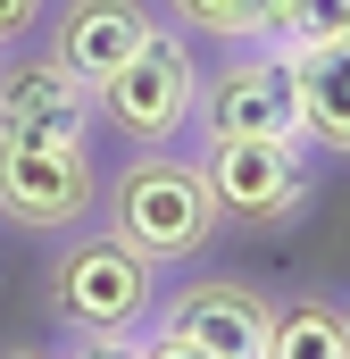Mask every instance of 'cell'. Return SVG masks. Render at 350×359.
Returning <instances> with one entry per match:
<instances>
[{
	"mask_svg": "<svg viewBox=\"0 0 350 359\" xmlns=\"http://www.w3.org/2000/svg\"><path fill=\"white\" fill-rule=\"evenodd\" d=\"M159 326L183 334V343H200L209 359H267L275 309H267L251 284H192V292H175V301H167Z\"/></svg>",
	"mask_w": 350,
	"mask_h": 359,
	"instance_id": "obj_7",
	"label": "cell"
},
{
	"mask_svg": "<svg viewBox=\"0 0 350 359\" xmlns=\"http://www.w3.org/2000/svg\"><path fill=\"white\" fill-rule=\"evenodd\" d=\"M134 359H209V351H200V343H183V334H167V326H159L150 343H134Z\"/></svg>",
	"mask_w": 350,
	"mask_h": 359,
	"instance_id": "obj_14",
	"label": "cell"
},
{
	"mask_svg": "<svg viewBox=\"0 0 350 359\" xmlns=\"http://www.w3.org/2000/svg\"><path fill=\"white\" fill-rule=\"evenodd\" d=\"M84 359H134L125 334H84Z\"/></svg>",
	"mask_w": 350,
	"mask_h": 359,
	"instance_id": "obj_16",
	"label": "cell"
},
{
	"mask_svg": "<svg viewBox=\"0 0 350 359\" xmlns=\"http://www.w3.org/2000/svg\"><path fill=\"white\" fill-rule=\"evenodd\" d=\"M108 234L134 243L142 259H192L209 234H217V192L200 176V159H134L117 192H108Z\"/></svg>",
	"mask_w": 350,
	"mask_h": 359,
	"instance_id": "obj_1",
	"label": "cell"
},
{
	"mask_svg": "<svg viewBox=\"0 0 350 359\" xmlns=\"http://www.w3.org/2000/svg\"><path fill=\"white\" fill-rule=\"evenodd\" d=\"M142 34H150V8H142V0H67L50 59H59L67 76H84V84H108V76L142 50Z\"/></svg>",
	"mask_w": 350,
	"mask_h": 359,
	"instance_id": "obj_9",
	"label": "cell"
},
{
	"mask_svg": "<svg viewBox=\"0 0 350 359\" xmlns=\"http://www.w3.org/2000/svg\"><path fill=\"white\" fill-rule=\"evenodd\" d=\"M192 109H200V134H209V142H234V134L300 142V92H292V67H284L275 42H259V50L234 59V67H217L209 84L192 92Z\"/></svg>",
	"mask_w": 350,
	"mask_h": 359,
	"instance_id": "obj_4",
	"label": "cell"
},
{
	"mask_svg": "<svg viewBox=\"0 0 350 359\" xmlns=\"http://www.w3.org/2000/svg\"><path fill=\"white\" fill-rule=\"evenodd\" d=\"M59 309L76 334H134L150 318V259L117 234H92L59 259Z\"/></svg>",
	"mask_w": 350,
	"mask_h": 359,
	"instance_id": "obj_5",
	"label": "cell"
},
{
	"mask_svg": "<svg viewBox=\"0 0 350 359\" xmlns=\"http://www.w3.org/2000/svg\"><path fill=\"white\" fill-rule=\"evenodd\" d=\"M200 176L217 192V217H292L300 201H309V159H300V142H267V134H234V142H209V159H200Z\"/></svg>",
	"mask_w": 350,
	"mask_h": 359,
	"instance_id": "obj_6",
	"label": "cell"
},
{
	"mask_svg": "<svg viewBox=\"0 0 350 359\" xmlns=\"http://www.w3.org/2000/svg\"><path fill=\"white\" fill-rule=\"evenodd\" d=\"M275 42H317V50L350 42V0H284V34Z\"/></svg>",
	"mask_w": 350,
	"mask_h": 359,
	"instance_id": "obj_13",
	"label": "cell"
},
{
	"mask_svg": "<svg viewBox=\"0 0 350 359\" xmlns=\"http://www.w3.org/2000/svg\"><path fill=\"white\" fill-rule=\"evenodd\" d=\"M100 176H92L84 142H34V134H0V217L17 226H76Z\"/></svg>",
	"mask_w": 350,
	"mask_h": 359,
	"instance_id": "obj_3",
	"label": "cell"
},
{
	"mask_svg": "<svg viewBox=\"0 0 350 359\" xmlns=\"http://www.w3.org/2000/svg\"><path fill=\"white\" fill-rule=\"evenodd\" d=\"M34 17H42V0H0V42H17Z\"/></svg>",
	"mask_w": 350,
	"mask_h": 359,
	"instance_id": "obj_15",
	"label": "cell"
},
{
	"mask_svg": "<svg viewBox=\"0 0 350 359\" xmlns=\"http://www.w3.org/2000/svg\"><path fill=\"white\" fill-rule=\"evenodd\" d=\"M17 359H42V351H17Z\"/></svg>",
	"mask_w": 350,
	"mask_h": 359,
	"instance_id": "obj_17",
	"label": "cell"
},
{
	"mask_svg": "<svg viewBox=\"0 0 350 359\" xmlns=\"http://www.w3.org/2000/svg\"><path fill=\"white\" fill-rule=\"evenodd\" d=\"M284 67H292V92H300V142H326L350 159V42L317 50V42H275Z\"/></svg>",
	"mask_w": 350,
	"mask_h": 359,
	"instance_id": "obj_10",
	"label": "cell"
},
{
	"mask_svg": "<svg viewBox=\"0 0 350 359\" xmlns=\"http://www.w3.org/2000/svg\"><path fill=\"white\" fill-rule=\"evenodd\" d=\"M92 126V84L67 76L59 59H25L0 76V134H34V142H84Z\"/></svg>",
	"mask_w": 350,
	"mask_h": 359,
	"instance_id": "obj_8",
	"label": "cell"
},
{
	"mask_svg": "<svg viewBox=\"0 0 350 359\" xmlns=\"http://www.w3.org/2000/svg\"><path fill=\"white\" fill-rule=\"evenodd\" d=\"M192 50H183V34L167 25H150L142 34V50L108 76V84H92V109L125 134V142H142V151H159L183 134V117H192Z\"/></svg>",
	"mask_w": 350,
	"mask_h": 359,
	"instance_id": "obj_2",
	"label": "cell"
},
{
	"mask_svg": "<svg viewBox=\"0 0 350 359\" xmlns=\"http://www.w3.org/2000/svg\"><path fill=\"white\" fill-rule=\"evenodd\" d=\"M167 8L217 42H275L284 34V0H167Z\"/></svg>",
	"mask_w": 350,
	"mask_h": 359,
	"instance_id": "obj_12",
	"label": "cell"
},
{
	"mask_svg": "<svg viewBox=\"0 0 350 359\" xmlns=\"http://www.w3.org/2000/svg\"><path fill=\"white\" fill-rule=\"evenodd\" d=\"M267 359H350V318H342V309H326V301L275 309Z\"/></svg>",
	"mask_w": 350,
	"mask_h": 359,
	"instance_id": "obj_11",
	"label": "cell"
}]
</instances>
